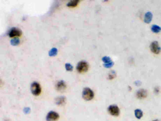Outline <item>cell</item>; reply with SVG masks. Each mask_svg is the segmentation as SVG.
<instances>
[{
    "mask_svg": "<svg viewBox=\"0 0 161 121\" xmlns=\"http://www.w3.org/2000/svg\"><path fill=\"white\" fill-rule=\"evenodd\" d=\"M20 39L17 38H15L12 39L11 40V45L15 46V45H17L18 44H20Z\"/></svg>",
    "mask_w": 161,
    "mask_h": 121,
    "instance_id": "15",
    "label": "cell"
},
{
    "mask_svg": "<svg viewBox=\"0 0 161 121\" xmlns=\"http://www.w3.org/2000/svg\"><path fill=\"white\" fill-rule=\"evenodd\" d=\"M135 115L137 118L140 119L143 116V112L140 109H138L135 111Z\"/></svg>",
    "mask_w": 161,
    "mask_h": 121,
    "instance_id": "14",
    "label": "cell"
},
{
    "mask_svg": "<svg viewBox=\"0 0 161 121\" xmlns=\"http://www.w3.org/2000/svg\"><path fill=\"white\" fill-rule=\"evenodd\" d=\"M55 87L58 91L60 92H63L66 88V84L64 81H60L57 83Z\"/></svg>",
    "mask_w": 161,
    "mask_h": 121,
    "instance_id": "8",
    "label": "cell"
},
{
    "mask_svg": "<svg viewBox=\"0 0 161 121\" xmlns=\"http://www.w3.org/2000/svg\"><path fill=\"white\" fill-rule=\"evenodd\" d=\"M152 17H153L152 13L150 11L147 12L145 14V17H144V21L146 23H150L152 20Z\"/></svg>",
    "mask_w": 161,
    "mask_h": 121,
    "instance_id": "11",
    "label": "cell"
},
{
    "mask_svg": "<svg viewBox=\"0 0 161 121\" xmlns=\"http://www.w3.org/2000/svg\"><path fill=\"white\" fill-rule=\"evenodd\" d=\"M113 64H114V62L113 61H111V62H110L109 63H104L103 64V66H104L105 67H106V68H108L112 67L113 65Z\"/></svg>",
    "mask_w": 161,
    "mask_h": 121,
    "instance_id": "20",
    "label": "cell"
},
{
    "mask_svg": "<svg viewBox=\"0 0 161 121\" xmlns=\"http://www.w3.org/2000/svg\"><path fill=\"white\" fill-rule=\"evenodd\" d=\"M82 97L86 101H90L94 97V93L93 90L89 88H84L82 92Z\"/></svg>",
    "mask_w": 161,
    "mask_h": 121,
    "instance_id": "1",
    "label": "cell"
},
{
    "mask_svg": "<svg viewBox=\"0 0 161 121\" xmlns=\"http://www.w3.org/2000/svg\"><path fill=\"white\" fill-rule=\"evenodd\" d=\"M150 47L152 52L155 54H158L161 51V47H160L158 42L156 41L152 42Z\"/></svg>",
    "mask_w": 161,
    "mask_h": 121,
    "instance_id": "6",
    "label": "cell"
},
{
    "mask_svg": "<svg viewBox=\"0 0 161 121\" xmlns=\"http://www.w3.org/2000/svg\"><path fill=\"white\" fill-rule=\"evenodd\" d=\"M151 30L155 33H158L161 31V28L158 25H153L151 27Z\"/></svg>",
    "mask_w": 161,
    "mask_h": 121,
    "instance_id": "12",
    "label": "cell"
},
{
    "mask_svg": "<svg viewBox=\"0 0 161 121\" xmlns=\"http://www.w3.org/2000/svg\"><path fill=\"white\" fill-rule=\"evenodd\" d=\"M89 68L88 63L85 60L80 61L77 66V70L80 73H84L87 71Z\"/></svg>",
    "mask_w": 161,
    "mask_h": 121,
    "instance_id": "2",
    "label": "cell"
},
{
    "mask_svg": "<svg viewBox=\"0 0 161 121\" xmlns=\"http://www.w3.org/2000/svg\"><path fill=\"white\" fill-rule=\"evenodd\" d=\"M31 91L33 95L37 96L41 92V88L40 84L37 82H33L31 85Z\"/></svg>",
    "mask_w": 161,
    "mask_h": 121,
    "instance_id": "3",
    "label": "cell"
},
{
    "mask_svg": "<svg viewBox=\"0 0 161 121\" xmlns=\"http://www.w3.org/2000/svg\"><path fill=\"white\" fill-rule=\"evenodd\" d=\"M108 111L112 116H118L120 115V109L117 105H110L108 108Z\"/></svg>",
    "mask_w": 161,
    "mask_h": 121,
    "instance_id": "5",
    "label": "cell"
},
{
    "mask_svg": "<svg viewBox=\"0 0 161 121\" xmlns=\"http://www.w3.org/2000/svg\"><path fill=\"white\" fill-rule=\"evenodd\" d=\"M102 60L105 63H109L111 62V59L110 57L108 56H104L102 58Z\"/></svg>",
    "mask_w": 161,
    "mask_h": 121,
    "instance_id": "17",
    "label": "cell"
},
{
    "mask_svg": "<svg viewBox=\"0 0 161 121\" xmlns=\"http://www.w3.org/2000/svg\"><path fill=\"white\" fill-rule=\"evenodd\" d=\"M116 77V72L114 71H112L109 74V78L110 80H112Z\"/></svg>",
    "mask_w": 161,
    "mask_h": 121,
    "instance_id": "18",
    "label": "cell"
},
{
    "mask_svg": "<svg viewBox=\"0 0 161 121\" xmlns=\"http://www.w3.org/2000/svg\"><path fill=\"white\" fill-rule=\"evenodd\" d=\"M65 68L67 71H71L73 70V66H72L70 63H66L65 64Z\"/></svg>",
    "mask_w": 161,
    "mask_h": 121,
    "instance_id": "19",
    "label": "cell"
},
{
    "mask_svg": "<svg viewBox=\"0 0 161 121\" xmlns=\"http://www.w3.org/2000/svg\"><path fill=\"white\" fill-rule=\"evenodd\" d=\"M79 2V0H71L70 2H69L67 5L68 7H74L78 5V3Z\"/></svg>",
    "mask_w": 161,
    "mask_h": 121,
    "instance_id": "13",
    "label": "cell"
},
{
    "mask_svg": "<svg viewBox=\"0 0 161 121\" xmlns=\"http://www.w3.org/2000/svg\"><path fill=\"white\" fill-rule=\"evenodd\" d=\"M59 115L58 113L51 111L47 114L46 116V120L47 121H56L59 119Z\"/></svg>",
    "mask_w": 161,
    "mask_h": 121,
    "instance_id": "4",
    "label": "cell"
},
{
    "mask_svg": "<svg viewBox=\"0 0 161 121\" xmlns=\"http://www.w3.org/2000/svg\"><path fill=\"white\" fill-rule=\"evenodd\" d=\"M147 96V92L144 89H140L137 92V96L140 99H144Z\"/></svg>",
    "mask_w": 161,
    "mask_h": 121,
    "instance_id": "10",
    "label": "cell"
},
{
    "mask_svg": "<svg viewBox=\"0 0 161 121\" xmlns=\"http://www.w3.org/2000/svg\"><path fill=\"white\" fill-rule=\"evenodd\" d=\"M66 102V98L64 96H59L55 99V103L58 105H63Z\"/></svg>",
    "mask_w": 161,
    "mask_h": 121,
    "instance_id": "9",
    "label": "cell"
},
{
    "mask_svg": "<svg viewBox=\"0 0 161 121\" xmlns=\"http://www.w3.org/2000/svg\"><path fill=\"white\" fill-rule=\"evenodd\" d=\"M23 111L24 112V113L25 114H28L30 112V109L29 107H25L24 109H23Z\"/></svg>",
    "mask_w": 161,
    "mask_h": 121,
    "instance_id": "21",
    "label": "cell"
},
{
    "mask_svg": "<svg viewBox=\"0 0 161 121\" xmlns=\"http://www.w3.org/2000/svg\"><path fill=\"white\" fill-rule=\"evenodd\" d=\"M158 121V120H154V121Z\"/></svg>",
    "mask_w": 161,
    "mask_h": 121,
    "instance_id": "22",
    "label": "cell"
},
{
    "mask_svg": "<svg viewBox=\"0 0 161 121\" xmlns=\"http://www.w3.org/2000/svg\"><path fill=\"white\" fill-rule=\"evenodd\" d=\"M58 52L57 49L56 48H53L49 52V55L50 56H54L56 55Z\"/></svg>",
    "mask_w": 161,
    "mask_h": 121,
    "instance_id": "16",
    "label": "cell"
},
{
    "mask_svg": "<svg viewBox=\"0 0 161 121\" xmlns=\"http://www.w3.org/2000/svg\"><path fill=\"white\" fill-rule=\"evenodd\" d=\"M21 34L22 32L20 29L17 28H12L10 30L8 35L10 38H14L20 37Z\"/></svg>",
    "mask_w": 161,
    "mask_h": 121,
    "instance_id": "7",
    "label": "cell"
}]
</instances>
